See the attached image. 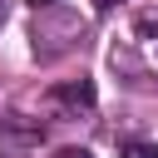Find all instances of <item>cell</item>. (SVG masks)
Returning a JSON list of instances; mask_svg holds the SVG:
<instances>
[{"mask_svg":"<svg viewBox=\"0 0 158 158\" xmlns=\"http://www.w3.org/2000/svg\"><path fill=\"white\" fill-rule=\"evenodd\" d=\"M54 158H89V148H59Z\"/></svg>","mask_w":158,"mask_h":158,"instance_id":"obj_3","label":"cell"},{"mask_svg":"<svg viewBox=\"0 0 158 158\" xmlns=\"http://www.w3.org/2000/svg\"><path fill=\"white\" fill-rule=\"evenodd\" d=\"M114 5H118V0H94V10H114Z\"/></svg>","mask_w":158,"mask_h":158,"instance_id":"obj_4","label":"cell"},{"mask_svg":"<svg viewBox=\"0 0 158 158\" xmlns=\"http://www.w3.org/2000/svg\"><path fill=\"white\" fill-rule=\"evenodd\" d=\"M5 15H10V0H0V25H5Z\"/></svg>","mask_w":158,"mask_h":158,"instance_id":"obj_5","label":"cell"},{"mask_svg":"<svg viewBox=\"0 0 158 158\" xmlns=\"http://www.w3.org/2000/svg\"><path fill=\"white\" fill-rule=\"evenodd\" d=\"M49 104H59V109H94V84L89 79H74V84H59L54 94H49Z\"/></svg>","mask_w":158,"mask_h":158,"instance_id":"obj_1","label":"cell"},{"mask_svg":"<svg viewBox=\"0 0 158 158\" xmlns=\"http://www.w3.org/2000/svg\"><path fill=\"white\" fill-rule=\"evenodd\" d=\"M118 158H158V143H148V138H128V143H118Z\"/></svg>","mask_w":158,"mask_h":158,"instance_id":"obj_2","label":"cell"},{"mask_svg":"<svg viewBox=\"0 0 158 158\" xmlns=\"http://www.w3.org/2000/svg\"><path fill=\"white\" fill-rule=\"evenodd\" d=\"M30 5H35V10H49V5H54V0H30Z\"/></svg>","mask_w":158,"mask_h":158,"instance_id":"obj_6","label":"cell"}]
</instances>
